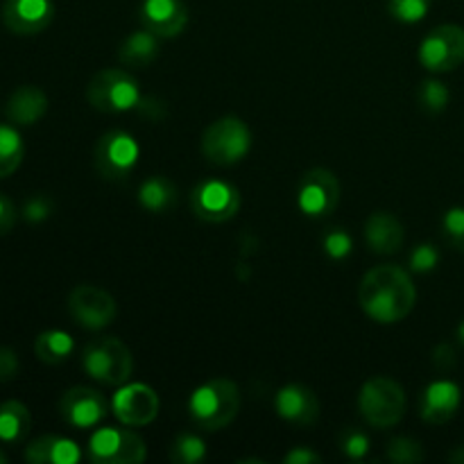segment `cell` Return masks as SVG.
<instances>
[{
    "label": "cell",
    "instance_id": "8992f818",
    "mask_svg": "<svg viewBox=\"0 0 464 464\" xmlns=\"http://www.w3.org/2000/svg\"><path fill=\"white\" fill-rule=\"evenodd\" d=\"M143 93L131 72L125 68H104L91 77L86 86V100L102 113H122L136 109Z\"/></svg>",
    "mask_w": 464,
    "mask_h": 464
},
{
    "label": "cell",
    "instance_id": "603a6c76",
    "mask_svg": "<svg viewBox=\"0 0 464 464\" xmlns=\"http://www.w3.org/2000/svg\"><path fill=\"white\" fill-rule=\"evenodd\" d=\"M177 202V188L170 179L148 177L139 188V204L150 213H168Z\"/></svg>",
    "mask_w": 464,
    "mask_h": 464
},
{
    "label": "cell",
    "instance_id": "7a4b0ae2",
    "mask_svg": "<svg viewBox=\"0 0 464 464\" xmlns=\"http://www.w3.org/2000/svg\"><path fill=\"white\" fill-rule=\"evenodd\" d=\"M240 411V390L231 379H211L190 394V420L202 430H222Z\"/></svg>",
    "mask_w": 464,
    "mask_h": 464
},
{
    "label": "cell",
    "instance_id": "e0dca14e",
    "mask_svg": "<svg viewBox=\"0 0 464 464\" xmlns=\"http://www.w3.org/2000/svg\"><path fill=\"white\" fill-rule=\"evenodd\" d=\"M275 408L281 420L295 426H313L320 420V401L306 385L290 383L276 392Z\"/></svg>",
    "mask_w": 464,
    "mask_h": 464
},
{
    "label": "cell",
    "instance_id": "484cf974",
    "mask_svg": "<svg viewBox=\"0 0 464 464\" xmlns=\"http://www.w3.org/2000/svg\"><path fill=\"white\" fill-rule=\"evenodd\" d=\"M207 458V444L199 435L181 433L177 435L170 447V460L177 464H198Z\"/></svg>",
    "mask_w": 464,
    "mask_h": 464
},
{
    "label": "cell",
    "instance_id": "d4e9b609",
    "mask_svg": "<svg viewBox=\"0 0 464 464\" xmlns=\"http://www.w3.org/2000/svg\"><path fill=\"white\" fill-rule=\"evenodd\" d=\"M25 157V143L14 125L0 122V179H7L21 168Z\"/></svg>",
    "mask_w": 464,
    "mask_h": 464
},
{
    "label": "cell",
    "instance_id": "836d02e7",
    "mask_svg": "<svg viewBox=\"0 0 464 464\" xmlns=\"http://www.w3.org/2000/svg\"><path fill=\"white\" fill-rule=\"evenodd\" d=\"M343 451L352 460H361L370 451V438L362 430H347L343 438Z\"/></svg>",
    "mask_w": 464,
    "mask_h": 464
},
{
    "label": "cell",
    "instance_id": "9a60e30c",
    "mask_svg": "<svg viewBox=\"0 0 464 464\" xmlns=\"http://www.w3.org/2000/svg\"><path fill=\"white\" fill-rule=\"evenodd\" d=\"M0 18L12 34L34 36L48 30L54 18V5L53 0H5Z\"/></svg>",
    "mask_w": 464,
    "mask_h": 464
},
{
    "label": "cell",
    "instance_id": "2e32d148",
    "mask_svg": "<svg viewBox=\"0 0 464 464\" xmlns=\"http://www.w3.org/2000/svg\"><path fill=\"white\" fill-rule=\"evenodd\" d=\"M139 16L145 30L154 32L159 39L179 36L188 25V7L184 0H143Z\"/></svg>",
    "mask_w": 464,
    "mask_h": 464
},
{
    "label": "cell",
    "instance_id": "74e56055",
    "mask_svg": "<svg viewBox=\"0 0 464 464\" xmlns=\"http://www.w3.org/2000/svg\"><path fill=\"white\" fill-rule=\"evenodd\" d=\"M136 111L140 113V116H145L148 121H163L166 118V104H163V100L159 98H140V102L136 104Z\"/></svg>",
    "mask_w": 464,
    "mask_h": 464
},
{
    "label": "cell",
    "instance_id": "ffe728a7",
    "mask_svg": "<svg viewBox=\"0 0 464 464\" xmlns=\"http://www.w3.org/2000/svg\"><path fill=\"white\" fill-rule=\"evenodd\" d=\"M48 111V95L39 86H18L7 100V118L14 125L30 127Z\"/></svg>",
    "mask_w": 464,
    "mask_h": 464
},
{
    "label": "cell",
    "instance_id": "f546056e",
    "mask_svg": "<svg viewBox=\"0 0 464 464\" xmlns=\"http://www.w3.org/2000/svg\"><path fill=\"white\" fill-rule=\"evenodd\" d=\"M442 229L449 243L464 252V207H453L444 213Z\"/></svg>",
    "mask_w": 464,
    "mask_h": 464
},
{
    "label": "cell",
    "instance_id": "7c38bea8",
    "mask_svg": "<svg viewBox=\"0 0 464 464\" xmlns=\"http://www.w3.org/2000/svg\"><path fill=\"white\" fill-rule=\"evenodd\" d=\"M343 188L340 179L326 168H313L302 177L297 193V207L308 218H324L338 208Z\"/></svg>",
    "mask_w": 464,
    "mask_h": 464
},
{
    "label": "cell",
    "instance_id": "4316f807",
    "mask_svg": "<svg viewBox=\"0 0 464 464\" xmlns=\"http://www.w3.org/2000/svg\"><path fill=\"white\" fill-rule=\"evenodd\" d=\"M451 100V91L444 82L440 80H426L420 89V104L429 113H442L449 107Z\"/></svg>",
    "mask_w": 464,
    "mask_h": 464
},
{
    "label": "cell",
    "instance_id": "f6af8a7d",
    "mask_svg": "<svg viewBox=\"0 0 464 464\" xmlns=\"http://www.w3.org/2000/svg\"><path fill=\"white\" fill-rule=\"evenodd\" d=\"M458 340H460V343L464 344V322L460 326H458Z\"/></svg>",
    "mask_w": 464,
    "mask_h": 464
},
{
    "label": "cell",
    "instance_id": "8fae6325",
    "mask_svg": "<svg viewBox=\"0 0 464 464\" xmlns=\"http://www.w3.org/2000/svg\"><path fill=\"white\" fill-rule=\"evenodd\" d=\"M190 208L208 225H222L240 211V193L234 184L222 179L202 181L190 193Z\"/></svg>",
    "mask_w": 464,
    "mask_h": 464
},
{
    "label": "cell",
    "instance_id": "cb8c5ba5",
    "mask_svg": "<svg viewBox=\"0 0 464 464\" xmlns=\"http://www.w3.org/2000/svg\"><path fill=\"white\" fill-rule=\"evenodd\" d=\"M75 349L71 335L62 329H50L44 331L39 338L34 340V353L41 362L45 365H59V362L66 361L68 356Z\"/></svg>",
    "mask_w": 464,
    "mask_h": 464
},
{
    "label": "cell",
    "instance_id": "8d00e7d4",
    "mask_svg": "<svg viewBox=\"0 0 464 464\" xmlns=\"http://www.w3.org/2000/svg\"><path fill=\"white\" fill-rule=\"evenodd\" d=\"M18 353L9 347H0V383H9L18 376Z\"/></svg>",
    "mask_w": 464,
    "mask_h": 464
},
{
    "label": "cell",
    "instance_id": "30bf717a",
    "mask_svg": "<svg viewBox=\"0 0 464 464\" xmlns=\"http://www.w3.org/2000/svg\"><path fill=\"white\" fill-rule=\"evenodd\" d=\"M68 313L86 331H102L116 320L118 304L111 293L93 284H80L68 295Z\"/></svg>",
    "mask_w": 464,
    "mask_h": 464
},
{
    "label": "cell",
    "instance_id": "83f0119b",
    "mask_svg": "<svg viewBox=\"0 0 464 464\" xmlns=\"http://www.w3.org/2000/svg\"><path fill=\"white\" fill-rule=\"evenodd\" d=\"M426 453L424 447H421L417 440L412 438H394L390 440L388 444V460L397 462V464H417L424 462Z\"/></svg>",
    "mask_w": 464,
    "mask_h": 464
},
{
    "label": "cell",
    "instance_id": "f1b7e54d",
    "mask_svg": "<svg viewBox=\"0 0 464 464\" xmlns=\"http://www.w3.org/2000/svg\"><path fill=\"white\" fill-rule=\"evenodd\" d=\"M433 0H388L390 16L401 23H420L429 14Z\"/></svg>",
    "mask_w": 464,
    "mask_h": 464
},
{
    "label": "cell",
    "instance_id": "3957f363",
    "mask_svg": "<svg viewBox=\"0 0 464 464\" xmlns=\"http://www.w3.org/2000/svg\"><path fill=\"white\" fill-rule=\"evenodd\" d=\"M358 408L370 426L381 430L392 429L406 415V390L390 376H372L358 392Z\"/></svg>",
    "mask_w": 464,
    "mask_h": 464
},
{
    "label": "cell",
    "instance_id": "e575fe53",
    "mask_svg": "<svg viewBox=\"0 0 464 464\" xmlns=\"http://www.w3.org/2000/svg\"><path fill=\"white\" fill-rule=\"evenodd\" d=\"M50 213H53V202L44 195H36V198L27 199V204L23 207V216H25L27 222H44L48 220Z\"/></svg>",
    "mask_w": 464,
    "mask_h": 464
},
{
    "label": "cell",
    "instance_id": "60d3db41",
    "mask_svg": "<svg viewBox=\"0 0 464 464\" xmlns=\"http://www.w3.org/2000/svg\"><path fill=\"white\" fill-rule=\"evenodd\" d=\"M284 462L285 464H317L320 462V456H317L315 451H311V449L297 447L293 449V451L285 453Z\"/></svg>",
    "mask_w": 464,
    "mask_h": 464
},
{
    "label": "cell",
    "instance_id": "4fadbf2b",
    "mask_svg": "<svg viewBox=\"0 0 464 464\" xmlns=\"http://www.w3.org/2000/svg\"><path fill=\"white\" fill-rule=\"evenodd\" d=\"M109 411H111V406H109L107 397L98 390L84 388V385L66 390L59 399V415L68 426L77 430L100 426L107 420Z\"/></svg>",
    "mask_w": 464,
    "mask_h": 464
},
{
    "label": "cell",
    "instance_id": "5b68a950",
    "mask_svg": "<svg viewBox=\"0 0 464 464\" xmlns=\"http://www.w3.org/2000/svg\"><path fill=\"white\" fill-rule=\"evenodd\" d=\"M84 372L104 385H125L134 372V356L130 347L116 335L95 338L82 353Z\"/></svg>",
    "mask_w": 464,
    "mask_h": 464
},
{
    "label": "cell",
    "instance_id": "ac0fdd59",
    "mask_svg": "<svg viewBox=\"0 0 464 464\" xmlns=\"http://www.w3.org/2000/svg\"><path fill=\"white\" fill-rule=\"evenodd\" d=\"M462 401V392L458 388V383L449 379L433 381V383L426 385V390L421 392L420 399V415L421 420L429 421V424H447L449 420H453V415L458 412Z\"/></svg>",
    "mask_w": 464,
    "mask_h": 464
},
{
    "label": "cell",
    "instance_id": "f35d334b",
    "mask_svg": "<svg viewBox=\"0 0 464 464\" xmlns=\"http://www.w3.org/2000/svg\"><path fill=\"white\" fill-rule=\"evenodd\" d=\"M16 225V207L12 204V199L0 195V236L9 234Z\"/></svg>",
    "mask_w": 464,
    "mask_h": 464
},
{
    "label": "cell",
    "instance_id": "52a82bcc",
    "mask_svg": "<svg viewBox=\"0 0 464 464\" xmlns=\"http://www.w3.org/2000/svg\"><path fill=\"white\" fill-rule=\"evenodd\" d=\"M148 458L145 442L136 433L116 426H100L89 438V460L93 464H139Z\"/></svg>",
    "mask_w": 464,
    "mask_h": 464
},
{
    "label": "cell",
    "instance_id": "7bdbcfd3",
    "mask_svg": "<svg viewBox=\"0 0 464 464\" xmlns=\"http://www.w3.org/2000/svg\"><path fill=\"white\" fill-rule=\"evenodd\" d=\"M236 276H238L240 281H247L249 276H252V267H249L247 263H238V266H236Z\"/></svg>",
    "mask_w": 464,
    "mask_h": 464
},
{
    "label": "cell",
    "instance_id": "bcb514c9",
    "mask_svg": "<svg viewBox=\"0 0 464 464\" xmlns=\"http://www.w3.org/2000/svg\"><path fill=\"white\" fill-rule=\"evenodd\" d=\"M7 460H9V458H7V453H5L3 449H0V464H7Z\"/></svg>",
    "mask_w": 464,
    "mask_h": 464
},
{
    "label": "cell",
    "instance_id": "9c48e42d",
    "mask_svg": "<svg viewBox=\"0 0 464 464\" xmlns=\"http://www.w3.org/2000/svg\"><path fill=\"white\" fill-rule=\"evenodd\" d=\"M420 63L430 72H451L464 63V27L444 23L430 30L420 45Z\"/></svg>",
    "mask_w": 464,
    "mask_h": 464
},
{
    "label": "cell",
    "instance_id": "44dd1931",
    "mask_svg": "<svg viewBox=\"0 0 464 464\" xmlns=\"http://www.w3.org/2000/svg\"><path fill=\"white\" fill-rule=\"evenodd\" d=\"M159 57V36L150 30H136L118 48V62L127 68H145Z\"/></svg>",
    "mask_w": 464,
    "mask_h": 464
},
{
    "label": "cell",
    "instance_id": "6da1fadb",
    "mask_svg": "<svg viewBox=\"0 0 464 464\" xmlns=\"http://www.w3.org/2000/svg\"><path fill=\"white\" fill-rule=\"evenodd\" d=\"M358 304L370 320L397 324L406 320L417 304L412 276L394 263H383L367 272L358 285Z\"/></svg>",
    "mask_w": 464,
    "mask_h": 464
},
{
    "label": "cell",
    "instance_id": "d6a6232c",
    "mask_svg": "<svg viewBox=\"0 0 464 464\" xmlns=\"http://www.w3.org/2000/svg\"><path fill=\"white\" fill-rule=\"evenodd\" d=\"M352 249H353V240L347 231L335 229V231H329V234L324 236V252L329 254L331 258H335V261H340V258H347L349 254H352Z\"/></svg>",
    "mask_w": 464,
    "mask_h": 464
},
{
    "label": "cell",
    "instance_id": "4dcf8cb0",
    "mask_svg": "<svg viewBox=\"0 0 464 464\" xmlns=\"http://www.w3.org/2000/svg\"><path fill=\"white\" fill-rule=\"evenodd\" d=\"M80 460H82L80 447H77L72 440L54 435L53 444H50L48 464H77Z\"/></svg>",
    "mask_w": 464,
    "mask_h": 464
},
{
    "label": "cell",
    "instance_id": "1f68e13d",
    "mask_svg": "<svg viewBox=\"0 0 464 464\" xmlns=\"http://www.w3.org/2000/svg\"><path fill=\"white\" fill-rule=\"evenodd\" d=\"M440 263V252L429 243L417 245L411 252V267L417 275H426V272H433Z\"/></svg>",
    "mask_w": 464,
    "mask_h": 464
},
{
    "label": "cell",
    "instance_id": "ba28073f",
    "mask_svg": "<svg viewBox=\"0 0 464 464\" xmlns=\"http://www.w3.org/2000/svg\"><path fill=\"white\" fill-rule=\"evenodd\" d=\"M140 145L130 131L111 130L100 136L95 145V170L109 181H122L131 175L139 163Z\"/></svg>",
    "mask_w": 464,
    "mask_h": 464
},
{
    "label": "cell",
    "instance_id": "ab89813d",
    "mask_svg": "<svg viewBox=\"0 0 464 464\" xmlns=\"http://www.w3.org/2000/svg\"><path fill=\"white\" fill-rule=\"evenodd\" d=\"M433 365L438 367L440 372H449L453 365H456V352H453L451 344H438L433 352Z\"/></svg>",
    "mask_w": 464,
    "mask_h": 464
},
{
    "label": "cell",
    "instance_id": "d6986e66",
    "mask_svg": "<svg viewBox=\"0 0 464 464\" xmlns=\"http://www.w3.org/2000/svg\"><path fill=\"white\" fill-rule=\"evenodd\" d=\"M365 240L374 254H397L406 240L401 220L388 211H376L365 222Z\"/></svg>",
    "mask_w": 464,
    "mask_h": 464
},
{
    "label": "cell",
    "instance_id": "277c9868",
    "mask_svg": "<svg viewBox=\"0 0 464 464\" xmlns=\"http://www.w3.org/2000/svg\"><path fill=\"white\" fill-rule=\"evenodd\" d=\"M252 130L238 116H222L204 130L202 154L208 163L229 168L243 161L252 150Z\"/></svg>",
    "mask_w": 464,
    "mask_h": 464
},
{
    "label": "cell",
    "instance_id": "d590c367",
    "mask_svg": "<svg viewBox=\"0 0 464 464\" xmlns=\"http://www.w3.org/2000/svg\"><path fill=\"white\" fill-rule=\"evenodd\" d=\"M53 438L54 435H44V438H36L34 442L27 444L25 460L30 464H48L50 444H53Z\"/></svg>",
    "mask_w": 464,
    "mask_h": 464
},
{
    "label": "cell",
    "instance_id": "b9f144b4",
    "mask_svg": "<svg viewBox=\"0 0 464 464\" xmlns=\"http://www.w3.org/2000/svg\"><path fill=\"white\" fill-rule=\"evenodd\" d=\"M256 252H258V238L256 236L247 234L243 238V243H240V256L249 258V256H254Z\"/></svg>",
    "mask_w": 464,
    "mask_h": 464
},
{
    "label": "cell",
    "instance_id": "5bb4252c",
    "mask_svg": "<svg viewBox=\"0 0 464 464\" xmlns=\"http://www.w3.org/2000/svg\"><path fill=\"white\" fill-rule=\"evenodd\" d=\"M159 394L145 383H127L113 394L111 411L125 426H148L159 415Z\"/></svg>",
    "mask_w": 464,
    "mask_h": 464
},
{
    "label": "cell",
    "instance_id": "7402d4cb",
    "mask_svg": "<svg viewBox=\"0 0 464 464\" xmlns=\"http://www.w3.org/2000/svg\"><path fill=\"white\" fill-rule=\"evenodd\" d=\"M32 429V415L25 403L9 399L0 403V442L18 444Z\"/></svg>",
    "mask_w": 464,
    "mask_h": 464
},
{
    "label": "cell",
    "instance_id": "ee69618b",
    "mask_svg": "<svg viewBox=\"0 0 464 464\" xmlns=\"http://www.w3.org/2000/svg\"><path fill=\"white\" fill-rule=\"evenodd\" d=\"M449 460H451V462H460V464H464V447L456 449V451H453V453H449Z\"/></svg>",
    "mask_w": 464,
    "mask_h": 464
}]
</instances>
